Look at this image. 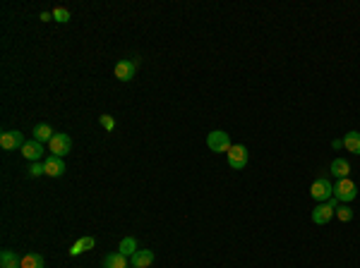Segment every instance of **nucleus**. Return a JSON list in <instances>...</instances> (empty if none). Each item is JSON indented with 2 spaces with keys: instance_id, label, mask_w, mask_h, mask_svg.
Segmentation results:
<instances>
[{
  "instance_id": "nucleus-8",
  "label": "nucleus",
  "mask_w": 360,
  "mask_h": 268,
  "mask_svg": "<svg viewBox=\"0 0 360 268\" xmlns=\"http://www.w3.org/2000/svg\"><path fill=\"white\" fill-rule=\"evenodd\" d=\"M137 63H139V58H135V60H128V58H125V60H118V63H115V70H113V72H115V77H118L120 82H130V79L135 77Z\"/></svg>"
},
{
  "instance_id": "nucleus-25",
  "label": "nucleus",
  "mask_w": 360,
  "mask_h": 268,
  "mask_svg": "<svg viewBox=\"0 0 360 268\" xmlns=\"http://www.w3.org/2000/svg\"><path fill=\"white\" fill-rule=\"evenodd\" d=\"M332 146H334V148H341V146H343V139H336V141H334Z\"/></svg>"
},
{
  "instance_id": "nucleus-16",
  "label": "nucleus",
  "mask_w": 360,
  "mask_h": 268,
  "mask_svg": "<svg viewBox=\"0 0 360 268\" xmlns=\"http://www.w3.org/2000/svg\"><path fill=\"white\" fill-rule=\"evenodd\" d=\"M343 146L348 148L351 153H355V156H360V132L351 130L346 137H343Z\"/></svg>"
},
{
  "instance_id": "nucleus-9",
  "label": "nucleus",
  "mask_w": 360,
  "mask_h": 268,
  "mask_svg": "<svg viewBox=\"0 0 360 268\" xmlns=\"http://www.w3.org/2000/svg\"><path fill=\"white\" fill-rule=\"evenodd\" d=\"M22 156L27 158V160H31V163H38L41 156H44V144L36 141V139H29L27 144L22 146Z\"/></svg>"
},
{
  "instance_id": "nucleus-21",
  "label": "nucleus",
  "mask_w": 360,
  "mask_h": 268,
  "mask_svg": "<svg viewBox=\"0 0 360 268\" xmlns=\"http://www.w3.org/2000/svg\"><path fill=\"white\" fill-rule=\"evenodd\" d=\"M53 19H56L58 24L70 22V10H67V8H53Z\"/></svg>"
},
{
  "instance_id": "nucleus-7",
  "label": "nucleus",
  "mask_w": 360,
  "mask_h": 268,
  "mask_svg": "<svg viewBox=\"0 0 360 268\" xmlns=\"http://www.w3.org/2000/svg\"><path fill=\"white\" fill-rule=\"evenodd\" d=\"M228 166L233 168V170H243V168L248 166V148L243 146V144H233L231 148H228Z\"/></svg>"
},
{
  "instance_id": "nucleus-24",
  "label": "nucleus",
  "mask_w": 360,
  "mask_h": 268,
  "mask_svg": "<svg viewBox=\"0 0 360 268\" xmlns=\"http://www.w3.org/2000/svg\"><path fill=\"white\" fill-rule=\"evenodd\" d=\"M53 19V12H41V22H51Z\"/></svg>"
},
{
  "instance_id": "nucleus-19",
  "label": "nucleus",
  "mask_w": 360,
  "mask_h": 268,
  "mask_svg": "<svg viewBox=\"0 0 360 268\" xmlns=\"http://www.w3.org/2000/svg\"><path fill=\"white\" fill-rule=\"evenodd\" d=\"M118 251L123 254V256H132V254L137 251V240H135V237H125V240H120Z\"/></svg>"
},
{
  "instance_id": "nucleus-23",
  "label": "nucleus",
  "mask_w": 360,
  "mask_h": 268,
  "mask_svg": "<svg viewBox=\"0 0 360 268\" xmlns=\"http://www.w3.org/2000/svg\"><path fill=\"white\" fill-rule=\"evenodd\" d=\"M99 122H101L103 130H108V132L115 130V120H113L111 115H101V118H99Z\"/></svg>"
},
{
  "instance_id": "nucleus-2",
  "label": "nucleus",
  "mask_w": 360,
  "mask_h": 268,
  "mask_svg": "<svg viewBox=\"0 0 360 268\" xmlns=\"http://www.w3.org/2000/svg\"><path fill=\"white\" fill-rule=\"evenodd\" d=\"M207 146L212 148L214 153H228L231 144V134H226L223 130H214L207 134Z\"/></svg>"
},
{
  "instance_id": "nucleus-13",
  "label": "nucleus",
  "mask_w": 360,
  "mask_h": 268,
  "mask_svg": "<svg viewBox=\"0 0 360 268\" xmlns=\"http://www.w3.org/2000/svg\"><path fill=\"white\" fill-rule=\"evenodd\" d=\"M94 244H96V240H94L92 235H87V237H79V240L72 244V249H70V256H79V254H84L87 249H94Z\"/></svg>"
},
{
  "instance_id": "nucleus-17",
  "label": "nucleus",
  "mask_w": 360,
  "mask_h": 268,
  "mask_svg": "<svg viewBox=\"0 0 360 268\" xmlns=\"http://www.w3.org/2000/svg\"><path fill=\"white\" fill-rule=\"evenodd\" d=\"M53 134H56V132H53V127H51V125H46V122H38L36 127H34V139H36V141H41V144H44V141H51V139H53Z\"/></svg>"
},
{
  "instance_id": "nucleus-18",
  "label": "nucleus",
  "mask_w": 360,
  "mask_h": 268,
  "mask_svg": "<svg viewBox=\"0 0 360 268\" xmlns=\"http://www.w3.org/2000/svg\"><path fill=\"white\" fill-rule=\"evenodd\" d=\"M19 268H44V256L41 254H24Z\"/></svg>"
},
{
  "instance_id": "nucleus-12",
  "label": "nucleus",
  "mask_w": 360,
  "mask_h": 268,
  "mask_svg": "<svg viewBox=\"0 0 360 268\" xmlns=\"http://www.w3.org/2000/svg\"><path fill=\"white\" fill-rule=\"evenodd\" d=\"M332 175L343 180V177L351 175V163L346 160V158H334L332 160Z\"/></svg>"
},
{
  "instance_id": "nucleus-14",
  "label": "nucleus",
  "mask_w": 360,
  "mask_h": 268,
  "mask_svg": "<svg viewBox=\"0 0 360 268\" xmlns=\"http://www.w3.org/2000/svg\"><path fill=\"white\" fill-rule=\"evenodd\" d=\"M22 266V259H19L15 251L3 249L0 251V268H19Z\"/></svg>"
},
{
  "instance_id": "nucleus-4",
  "label": "nucleus",
  "mask_w": 360,
  "mask_h": 268,
  "mask_svg": "<svg viewBox=\"0 0 360 268\" xmlns=\"http://www.w3.org/2000/svg\"><path fill=\"white\" fill-rule=\"evenodd\" d=\"M310 196L319 203L329 201V199L334 196V185L327 180V177H317V180L312 182V187H310Z\"/></svg>"
},
{
  "instance_id": "nucleus-10",
  "label": "nucleus",
  "mask_w": 360,
  "mask_h": 268,
  "mask_svg": "<svg viewBox=\"0 0 360 268\" xmlns=\"http://www.w3.org/2000/svg\"><path fill=\"white\" fill-rule=\"evenodd\" d=\"M130 263L132 268H149L154 263V251L151 249H137L132 256H130Z\"/></svg>"
},
{
  "instance_id": "nucleus-5",
  "label": "nucleus",
  "mask_w": 360,
  "mask_h": 268,
  "mask_svg": "<svg viewBox=\"0 0 360 268\" xmlns=\"http://www.w3.org/2000/svg\"><path fill=\"white\" fill-rule=\"evenodd\" d=\"M48 144H51V156L63 158L72 151V139H70V134H63V132H56Z\"/></svg>"
},
{
  "instance_id": "nucleus-22",
  "label": "nucleus",
  "mask_w": 360,
  "mask_h": 268,
  "mask_svg": "<svg viewBox=\"0 0 360 268\" xmlns=\"http://www.w3.org/2000/svg\"><path fill=\"white\" fill-rule=\"evenodd\" d=\"M29 175H31V177L46 175V168H44V163H41V160H38V163H31V166H29Z\"/></svg>"
},
{
  "instance_id": "nucleus-3",
  "label": "nucleus",
  "mask_w": 360,
  "mask_h": 268,
  "mask_svg": "<svg viewBox=\"0 0 360 268\" xmlns=\"http://www.w3.org/2000/svg\"><path fill=\"white\" fill-rule=\"evenodd\" d=\"M334 196L339 199V203H348V201H353V199L358 196V187H355L353 180L343 177V180H339V182L334 185Z\"/></svg>"
},
{
  "instance_id": "nucleus-6",
  "label": "nucleus",
  "mask_w": 360,
  "mask_h": 268,
  "mask_svg": "<svg viewBox=\"0 0 360 268\" xmlns=\"http://www.w3.org/2000/svg\"><path fill=\"white\" fill-rule=\"evenodd\" d=\"M24 144H27V139H24V134L17 132V130H5L3 134H0V146L5 148V151H15V148L22 151Z\"/></svg>"
},
{
  "instance_id": "nucleus-20",
  "label": "nucleus",
  "mask_w": 360,
  "mask_h": 268,
  "mask_svg": "<svg viewBox=\"0 0 360 268\" xmlns=\"http://www.w3.org/2000/svg\"><path fill=\"white\" fill-rule=\"evenodd\" d=\"M336 218H339L341 223L353 221V208L351 206H346V203H339V208H336Z\"/></svg>"
},
{
  "instance_id": "nucleus-11",
  "label": "nucleus",
  "mask_w": 360,
  "mask_h": 268,
  "mask_svg": "<svg viewBox=\"0 0 360 268\" xmlns=\"http://www.w3.org/2000/svg\"><path fill=\"white\" fill-rule=\"evenodd\" d=\"M44 168H46L48 177H60L65 173V160L58 156H48L46 160H44Z\"/></svg>"
},
{
  "instance_id": "nucleus-1",
  "label": "nucleus",
  "mask_w": 360,
  "mask_h": 268,
  "mask_svg": "<svg viewBox=\"0 0 360 268\" xmlns=\"http://www.w3.org/2000/svg\"><path fill=\"white\" fill-rule=\"evenodd\" d=\"M336 208H339V199L336 196H332L329 201H324V203H317V208L312 211V223H317V225L329 223L332 216H336Z\"/></svg>"
},
{
  "instance_id": "nucleus-15",
  "label": "nucleus",
  "mask_w": 360,
  "mask_h": 268,
  "mask_svg": "<svg viewBox=\"0 0 360 268\" xmlns=\"http://www.w3.org/2000/svg\"><path fill=\"white\" fill-rule=\"evenodd\" d=\"M103 268H128V256H123L120 251H115V254H106Z\"/></svg>"
}]
</instances>
